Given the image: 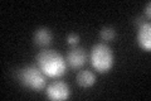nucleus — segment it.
<instances>
[{
  "label": "nucleus",
  "mask_w": 151,
  "mask_h": 101,
  "mask_svg": "<svg viewBox=\"0 0 151 101\" xmlns=\"http://www.w3.org/2000/svg\"><path fill=\"white\" fill-rule=\"evenodd\" d=\"M136 42L142 48L144 51L150 52L151 49V24L149 22H145L141 24L137 29V34H136Z\"/></svg>",
  "instance_id": "423d86ee"
},
{
  "label": "nucleus",
  "mask_w": 151,
  "mask_h": 101,
  "mask_svg": "<svg viewBox=\"0 0 151 101\" xmlns=\"http://www.w3.org/2000/svg\"><path fill=\"white\" fill-rule=\"evenodd\" d=\"M134 23H135L137 27H140L141 24H144V23H145V20H144V17H137V18H135Z\"/></svg>",
  "instance_id": "f8f14e48"
},
{
  "label": "nucleus",
  "mask_w": 151,
  "mask_h": 101,
  "mask_svg": "<svg viewBox=\"0 0 151 101\" xmlns=\"http://www.w3.org/2000/svg\"><path fill=\"white\" fill-rule=\"evenodd\" d=\"M78 42H79V36L76 34V33H72V34H69V36L67 37V43H68L70 47L77 46Z\"/></svg>",
  "instance_id": "9d476101"
},
{
  "label": "nucleus",
  "mask_w": 151,
  "mask_h": 101,
  "mask_svg": "<svg viewBox=\"0 0 151 101\" xmlns=\"http://www.w3.org/2000/svg\"><path fill=\"white\" fill-rule=\"evenodd\" d=\"M67 63L72 67V68H82L87 62V53L86 51L81 47L73 46L70 47L67 52Z\"/></svg>",
  "instance_id": "39448f33"
},
{
  "label": "nucleus",
  "mask_w": 151,
  "mask_h": 101,
  "mask_svg": "<svg viewBox=\"0 0 151 101\" xmlns=\"http://www.w3.org/2000/svg\"><path fill=\"white\" fill-rule=\"evenodd\" d=\"M52 32L48 29V28H38V29L34 32V36H33V42H34V44L39 46V47H45L50 44L52 42Z\"/></svg>",
  "instance_id": "0eeeda50"
},
{
  "label": "nucleus",
  "mask_w": 151,
  "mask_h": 101,
  "mask_svg": "<svg viewBox=\"0 0 151 101\" xmlns=\"http://www.w3.org/2000/svg\"><path fill=\"white\" fill-rule=\"evenodd\" d=\"M70 95L68 85L63 81H54L47 87V97L49 100H67Z\"/></svg>",
  "instance_id": "20e7f679"
},
{
  "label": "nucleus",
  "mask_w": 151,
  "mask_h": 101,
  "mask_svg": "<svg viewBox=\"0 0 151 101\" xmlns=\"http://www.w3.org/2000/svg\"><path fill=\"white\" fill-rule=\"evenodd\" d=\"M15 75L19 82L30 90L42 91L47 85V76L42 72V70L37 65L27 66L24 68L17 70Z\"/></svg>",
  "instance_id": "f03ea898"
},
{
  "label": "nucleus",
  "mask_w": 151,
  "mask_h": 101,
  "mask_svg": "<svg viewBox=\"0 0 151 101\" xmlns=\"http://www.w3.org/2000/svg\"><path fill=\"white\" fill-rule=\"evenodd\" d=\"M145 14L147 15V18L151 17V3L150 1L146 4V7H145Z\"/></svg>",
  "instance_id": "9b49d317"
},
{
  "label": "nucleus",
  "mask_w": 151,
  "mask_h": 101,
  "mask_svg": "<svg viewBox=\"0 0 151 101\" xmlns=\"http://www.w3.org/2000/svg\"><path fill=\"white\" fill-rule=\"evenodd\" d=\"M77 84L82 87H91L96 84V76L88 70H82L77 73Z\"/></svg>",
  "instance_id": "6e6552de"
},
{
  "label": "nucleus",
  "mask_w": 151,
  "mask_h": 101,
  "mask_svg": "<svg viewBox=\"0 0 151 101\" xmlns=\"http://www.w3.org/2000/svg\"><path fill=\"white\" fill-rule=\"evenodd\" d=\"M100 38L105 42H110L116 38V31L112 27H105L100 32Z\"/></svg>",
  "instance_id": "1a4fd4ad"
},
{
  "label": "nucleus",
  "mask_w": 151,
  "mask_h": 101,
  "mask_svg": "<svg viewBox=\"0 0 151 101\" xmlns=\"http://www.w3.org/2000/svg\"><path fill=\"white\" fill-rule=\"evenodd\" d=\"M91 63L97 72L107 73L115 63V56L112 49L106 43L94 44L91 51Z\"/></svg>",
  "instance_id": "7ed1b4c3"
},
{
  "label": "nucleus",
  "mask_w": 151,
  "mask_h": 101,
  "mask_svg": "<svg viewBox=\"0 0 151 101\" xmlns=\"http://www.w3.org/2000/svg\"><path fill=\"white\" fill-rule=\"evenodd\" d=\"M37 66L47 77H60L67 72V65L62 56L53 49H43L37 54Z\"/></svg>",
  "instance_id": "f257e3e1"
}]
</instances>
